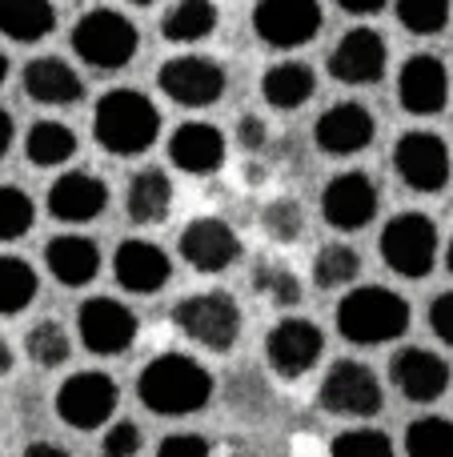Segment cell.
I'll use <instances>...</instances> for the list:
<instances>
[{"label":"cell","instance_id":"cell-1","mask_svg":"<svg viewBox=\"0 0 453 457\" xmlns=\"http://www.w3.org/2000/svg\"><path fill=\"white\" fill-rule=\"evenodd\" d=\"M213 373L189 353H157L136 373V402L157 418H193L213 402Z\"/></svg>","mask_w":453,"mask_h":457},{"label":"cell","instance_id":"cell-2","mask_svg":"<svg viewBox=\"0 0 453 457\" xmlns=\"http://www.w3.org/2000/svg\"><path fill=\"white\" fill-rule=\"evenodd\" d=\"M337 333L358 349H377L390 341L406 337L414 325V309L390 285H353L345 297L337 301Z\"/></svg>","mask_w":453,"mask_h":457},{"label":"cell","instance_id":"cell-3","mask_svg":"<svg viewBox=\"0 0 453 457\" xmlns=\"http://www.w3.org/2000/svg\"><path fill=\"white\" fill-rule=\"evenodd\" d=\"M93 137L109 157H141L161 137V109L141 88H109L93 109Z\"/></svg>","mask_w":453,"mask_h":457},{"label":"cell","instance_id":"cell-4","mask_svg":"<svg viewBox=\"0 0 453 457\" xmlns=\"http://www.w3.org/2000/svg\"><path fill=\"white\" fill-rule=\"evenodd\" d=\"M173 325L189 345L209 349V353H229L237 349L241 329H245V313H241L237 297L225 289H201L189 293L173 305Z\"/></svg>","mask_w":453,"mask_h":457},{"label":"cell","instance_id":"cell-5","mask_svg":"<svg viewBox=\"0 0 453 457\" xmlns=\"http://www.w3.org/2000/svg\"><path fill=\"white\" fill-rule=\"evenodd\" d=\"M77 61H85L96 72H120L141 48V32L117 8H88L69 32Z\"/></svg>","mask_w":453,"mask_h":457},{"label":"cell","instance_id":"cell-6","mask_svg":"<svg viewBox=\"0 0 453 457\" xmlns=\"http://www.w3.org/2000/svg\"><path fill=\"white\" fill-rule=\"evenodd\" d=\"M438 225H433L430 213H417V209H406V213L390 217L377 237V249H382V261L390 273L406 277V281H422V277L433 273L438 265Z\"/></svg>","mask_w":453,"mask_h":457},{"label":"cell","instance_id":"cell-7","mask_svg":"<svg viewBox=\"0 0 453 457\" xmlns=\"http://www.w3.org/2000/svg\"><path fill=\"white\" fill-rule=\"evenodd\" d=\"M117 405H120V386L104 370L72 373V378H64L56 386V397H53L56 418L69 429H77V434H96L101 426H109Z\"/></svg>","mask_w":453,"mask_h":457},{"label":"cell","instance_id":"cell-8","mask_svg":"<svg viewBox=\"0 0 453 457\" xmlns=\"http://www.w3.org/2000/svg\"><path fill=\"white\" fill-rule=\"evenodd\" d=\"M317 402L325 413L334 418H350V421H366L377 418L385 405V389L382 378L369 370L366 361H353V357H342L325 370L317 386Z\"/></svg>","mask_w":453,"mask_h":457},{"label":"cell","instance_id":"cell-9","mask_svg":"<svg viewBox=\"0 0 453 457\" xmlns=\"http://www.w3.org/2000/svg\"><path fill=\"white\" fill-rule=\"evenodd\" d=\"M225 85H229L225 64L205 53L169 56L157 69V88L181 109H213L225 96Z\"/></svg>","mask_w":453,"mask_h":457},{"label":"cell","instance_id":"cell-10","mask_svg":"<svg viewBox=\"0 0 453 457\" xmlns=\"http://www.w3.org/2000/svg\"><path fill=\"white\" fill-rule=\"evenodd\" d=\"M393 173H398V181L406 189L433 197V193L446 189L453 177L449 145L438 133H430V129H409L393 145Z\"/></svg>","mask_w":453,"mask_h":457},{"label":"cell","instance_id":"cell-11","mask_svg":"<svg viewBox=\"0 0 453 457\" xmlns=\"http://www.w3.org/2000/svg\"><path fill=\"white\" fill-rule=\"evenodd\" d=\"M321 24H325L321 0H257L253 8L257 40L277 48V53H293V48L313 45Z\"/></svg>","mask_w":453,"mask_h":457},{"label":"cell","instance_id":"cell-12","mask_svg":"<svg viewBox=\"0 0 453 457\" xmlns=\"http://www.w3.org/2000/svg\"><path fill=\"white\" fill-rule=\"evenodd\" d=\"M325 353V333L309 317H281L265 333V361L281 381H301L305 373L317 370Z\"/></svg>","mask_w":453,"mask_h":457},{"label":"cell","instance_id":"cell-13","mask_svg":"<svg viewBox=\"0 0 453 457\" xmlns=\"http://www.w3.org/2000/svg\"><path fill=\"white\" fill-rule=\"evenodd\" d=\"M377 209H382V193L377 181L361 169H345V173L329 177V185L321 189V217L337 233H361L374 225Z\"/></svg>","mask_w":453,"mask_h":457},{"label":"cell","instance_id":"cell-14","mask_svg":"<svg viewBox=\"0 0 453 457\" xmlns=\"http://www.w3.org/2000/svg\"><path fill=\"white\" fill-rule=\"evenodd\" d=\"M136 313L117 297H88L77 309V337L93 357H120L136 341Z\"/></svg>","mask_w":453,"mask_h":457},{"label":"cell","instance_id":"cell-15","mask_svg":"<svg viewBox=\"0 0 453 457\" xmlns=\"http://www.w3.org/2000/svg\"><path fill=\"white\" fill-rule=\"evenodd\" d=\"M385 69H390V45L369 24L342 32L334 53H329V77L337 85H350V88L377 85V80H385Z\"/></svg>","mask_w":453,"mask_h":457},{"label":"cell","instance_id":"cell-16","mask_svg":"<svg viewBox=\"0 0 453 457\" xmlns=\"http://www.w3.org/2000/svg\"><path fill=\"white\" fill-rule=\"evenodd\" d=\"M177 253L197 273H225L229 265L241 261L245 245H241L237 228L221 221V217H193L177 237Z\"/></svg>","mask_w":453,"mask_h":457},{"label":"cell","instance_id":"cell-17","mask_svg":"<svg viewBox=\"0 0 453 457\" xmlns=\"http://www.w3.org/2000/svg\"><path fill=\"white\" fill-rule=\"evenodd\" d=\"M374 137H377V120L361 101H337L313 120V141H317V149L337 161L366 153L369 145H374Z\"/></svg>","mask_w":453,"mask_h":457},{"label":"cell","instance_id":"cell-18","mask_svg":"<svg viewBox=\"0 0 453 457\" xmlns=\"http://www.w3.org/2000/svg\"><path fill=\"white\" fill-rule=\"evenodd\" d=\"M390 386L406 402L433 405L449 394V361L441 353H433V349L406 345L390 357Z\"/></svg>","mask_w":453,"mask_h":457},{"label":"cell","instance_id":"cell-19","mask_svg":"<svg viewBox=\"0 0 453 457\" xmlns=\"http://www.w3.org/2000/svg\"><path fill=\"white\" fill-rule=\"evenodd\" d=\"M398 104L409 117H438L449 104V69L441 56L414 53L398 69Z\"/></svg>","mask_w":453,"mask_h":457},{"label":"cell","instance_id":"cell-20","mask_svg":"<svg viewBox=\"0 0 453 457\" xmlns=\"http://www.w3.org/2000/svg\"><path fill=\"white\" fill-rule=\"evenodd\" d=\"M112 277H117V285L125 293H133V297H152V293H161L169 285L173 261H169V253L161 249L157 241H149V237H125V241L117 245V253H112Z\"/></svg>","mask_w":453,"mask_h":457},{"label":"cell","instance_id":"cell-21","mask_svg":"<svg viewBox=\"0 0 453 457\" xmlns=\"http://www.w3.org/2000/svg\"><path fill=\"white\" fill-rule=\"evenodd\" d=\"M45 209L64 225H88L109 209V185L88 169H69L48 185Z\"/></svg>","mask_w":453,"mask_h":457},{"label":"cell","instance_id":"cell-22","mask_svg":"<svg viewBox=\"0 0 453 457\" xmlns=\"http://www.w3.org/2000/svg\"><path fill=\"white\" fill-rule=\"evenodd\" d=\"M169 165L189 177H213L225 165V133L209 120H185L169 137Z\"/></svg>","mask_w":453,"mask_h":457},{"label":"cell","instance_id":"cell-23","mask_svg":"<svg viewBox=\"0 0 453 457\" xmlns=\"http://www.w3.org/2000/svg\"><path fill=\"white\" fill-rule=\"evenodd\" d=\"M21 85L29 93L32 104H45V109H69V104L85 101V80L72 69L64 56H37V61L24 64Z\"/></svg>","mask_w":453,"mask_h":457},{"label":"cell","instance_id":"cell-24","mask_svg":"<svg viewBox=\"0 0 453 457\" xmlns=\"http://www.w3.org/2000/svg\"><path fill=\"white\" fill-rule=\"evenodd\" d=\"M45 269L64 289H85L101 273V249L85 233H56L45 245Z\"/></svg>","mask_w":453,"mask_h":457},{"label":"cell","instance_id":"cell-25","mask_svg":"<svg viewBox=\"0 0 453 457\" xmlns=\"http://www.w3.org/2000/svg\"><path fill=\"white\" fill-rule=\"evenodd\" d=\"M173 201H177L173 177L157 165L136 169V173L125 181V217L133 225H144V228L165 225V217L173 213Z\"/></svg>","mask_w":453,"mask_h":457},{"label":"cell","instance_id":"cell-26","mask_svg":"<svg viewBox=\"0 0 453 457\" xmlns=\"http://www.w3.org/2000/svg\"><path fill=\"white\" fill-rule=\"evenodd\" d=\"M317 93V72L305 61H277L265 69L261 77V96L273 112H297L313 101Z\"/></svg>","mask_w":453,"mask_h":457},{"label":"cell","instance_id":"cell-27","mask_svg":"<svg viewBox=\"0 0 453 457\" xmlns=\"http://www.w3.org/2000/svg\"><path fill=\"white\" fill-rule=\"evenodd\" d=\"M56 29L53 0H0V37L12 45H37Z\"/></svg>","mask_w":453,"mask_h":457},{"label":"cell","instance_id":"cell-28","mask_svg":"<svg viewBox=\"0 0 453 457\" xmlns=\"http://www.w3.org/2000/svg\"><path fill=\"white\" fill-rule=\"evenodd\" d=\"M80 141L72 133V125L56 117H45V120H32V129L24 133V157H29L32 169H61L77 157Z\"/></svg>","mask_w":453,"mask_h":457},{"label":"cell","instance_id":"cell-29","mask_svg":"<svg viewBox=\"0 0 453 457\" xmlns=\"http://www.w3.org/2000/svg\"><path fill=\"white\" fill-rule=\"evenodd\" d=\"M217 21H221V12H217L213 0H173L165 8V16H161V40H169V45H201V40H209L217 32Z\"/></svg>","mask_w":453,"mask_h":457},{"label":"cell","instance_id":"cell-30","mask_svg":"<svg viewBox=\"0 0 453 457\" xmlns=\"http://www.w3.org/2000/svg\"><path fill=\"white\" fill-rule=\"evenodd\" d=\"M249 285H253L257 297H265L273 309H297L305 301V285L297 277V269H289L285 261L277 257H261L249 273Z\"/></svg>","mask_w":453,"mask_h":457},{"label":"cell","instance_id":"cell-31","mask_svg":"<svg viewBox=\"0 0 453 457\" xmlns=\"http://www.w3.org/2000/svg\"><path fill=\"white\" fill-rule=\"evenodd\" d=\"M40 277L24 257L0 253V317H21L37 301Z\"/></svg>","mask_w":453,"mask_h":457},{"label":"cell","instance_id":"cell-32","mask_svg":"<svg viewBox=\"0 0 453 457\" xmlns=\"http://www.w3.org/2000/svg\"><path fill=\"white\" fill-rule=\"evenodd\" d=\"M361 277V253L345 241H329L313 253V285L321 293L334 289H350L353 281Z\"/></svg>","mask_w":453,"mask_h":457},{"label":"cell","instance_id":"cell-33","mask_svg":"<svg viewBox=\"0 0 453 457\" xmlns=\"http://www.w3.org/2000/svg\"><path fill=\"white\" fill-rule=\"evenodd\" d=\"M24 353H29V361L40 365V370H61L72 357V337H69V329H64V321L40 317L37 325H29V333H24Z\"/></svg>","mask_w":453,"mask_h":457},{"label":"cell","instance_id":"cell-34","mask_svg":"<svg viewBox=\"0 0 453 457\" xmlns=\"http://www.w3.org/2000/svg\"><path fill=\"white\" fill-rule=\"evenodd\" d=\"M393 16L409 37H438L453 16V0H393Z\"/></svg>","mask_w":453,"mask_h":457},{"label":"cell","instance_id":"cell-35","mask_svg":"<svg viewBox=\"0 0 453 457\" xmlns=\"http://www.w3.org/2000/svg\"><path fill=\"white\" fill-rule=\"evenodd\" d=\"M409 457H453V421L449 418H417L406 426Z\"/></svg>","mask_w":453,"mask_h":457},{"label":"cell","instance_id":"cell-36","mask_svg":"<svg viewBox=\"0 0 453 457\" xmlns=\"http://www.w3.org/2000/svg\"><path fill=\"white\" fill-rule=\"evenodd\" d=\"M261 233L273 245H297L305 237V209L293 197H277L261 209Z\"/></svg>","mask_w":453,"mask_h":457},{"label":"cell","instance_id":"cell-37","mask_svg":"<svg viewBox=\"0 0 453 457\" xmlns=\"http://www.w3.org/2000/svg\"><path fill=\"white\" fill-rule=\"evenodd\" d=\"M32 221H37V205L21 185H0V245H12L29 237Z\"/></svg>","mask_w":453,"mask_h":457},{"label":"cell","instance_id":"cell-38","mask_svg":"<svg viewBox=\"0 0 453 457\" xmlns=\"http://www.w3.org/2000/svg\"><path fill=\"white\" fill-rule=\"evenodd\" d=\"M329 453L334 457H393V437L374 426H353L334 437Z\"/></svg>","mask_w":453,"mask_h":457},{"label":"cell","instance_id":"cell-39","mask_svg":"<svg viewBox=\"0 0 453 457\" xmlns=\"http://www.w3.org/2000/svg\"><path fill=\"white\" fill-rule=\"evenodd\" d=\"M265 402H269V389H265V381L257 378V373H237V378L229 381V405L241 413H261Z\"/></svg>","mask_w":453,"mask_h":457},{"label":"cell","instance_id":"cell-40","mask_svg":"<svg viewBox=\"0 0 453 457\" xmlns=\"http://www.w3.org/2000/svg\"><path fill=\"white\" fill-rule=\"evenodd\" d=\"M141 442H144V434L136 421H112L101 437V453L104 457H136L141 453Z\"/></svg>","mask_w":453,"mask_h":457},{"label":"cell","instance_id":"cell-41","mask_svg":"<svg viewBox=\"0 0 453 457\" xmlns=\"http://www.w3.org/2000/svg\"><path fill=\"white\" fill-rule=\"evenodd\" d=\"M157 457H209V437L189 434V429H177V434L161 437Z\"/></svg>","mask_w":453,"mask_h":457},{"label":"cell","instance_id":"cell-42","mask_svg":"<svg viewBox=\"0 0 453 457\" xmlns=\"http://www.w3.org/2000/svg\"><path fill=\"white\" fill-rule=\"evenodd\" d=\"M430 333L441 341V345H449L453 349V289L446 293H438V297L430 301Z\"/></svg>","mask_w":453,"mask_h":457},{"label":"cell","instance_id":"cell-43","mask_svg":"<svg viewBox=\"0 0 453 457\" xmlns=\"http://www.w3.org/2000/svg\"><path fill=\"white\" fill-rule=\"evenodd\" d=\"M237 145L245 153H261L265 145H269V125H265L257 112H245V117L237 120Z\"/></svg>","mask_w":453,"mask_h":457},{"label":"cell","instance_id":"cell-44","mask_svg":"<svg viewBox=\"0 0 453 457\" xmlns=\"http://www.w3.org/2000/svg\"><path fill=\"white\" fill-rule=\"evenodd\" d=\"M385 4H390V0H337V8L350 16H377Z\"/></svg>","mask_w":453,"mask_h":457},{"label":"cell","instance_id":"cell-45","mask_svg":"<svg viewBox=\"0 0 453 457\" xmlns=\"http://www.w3.org/2000/svg\"><path fill=\"white\" fill-rule=\"evenodd\" d=\"M12 141H16V120H12V112H8V109H0V161L8 157Z\"/></svg>","mask_w":453,"mask_h":457},{"label":"cell","instance_id":"cell-46","mask_svg":"<svg viewBox=\"0 0 453 457\" xmlns=\"http://www.w3.org/2000/svg\"><path fill=\"white\" fill-rule=\"evenodd\" d=\"M24 457H69V450L56 442H32V445H24Z\"/></svg>","mask_w":453,"mask_h":457},{"label":"cell","instance_id":"cell-47","mask_svg":"<svg viewBox=\"0 0 453 457\" xmlns=\"http://www.w3.org/2000/svg\"><path fill=\"white\" fill-rule=\"evenodd\" d=\"M12 370H16V349L8 345V337H0V378H8Z\"/></svg>","mask_w":453,"mask_h":457},{"label":"cell","instance_id":"cell-48","mask_svg":"<svg viewBox=\"0 0 453 457\" xmlns=\"http://www.w3.org/2000/svg\"><path fill=\"white\" fill-rule=\"evenodd\" d=\"M8 80V56H4V48H0V85Z\"/></svg>","mask_w":453,"mask_h":457},{"label":"cell","instance_id":"cell-49","mask_svg":"<svg viewBox=\"0 0 453 457\" xmlns=\"http://www.w3.org/2000/svg\"><path fill=\"white\" fill-rule=\"evenodd\" d=\"M446 269L453 273V237H449V245H446Z\"/></svg>","mask_w":453,"mask_h":457},{"label":"cell","instance_id":"cell-50","mask_svg":"<svg viewBox=\"0 0 453 457\" xmlns=\"http://www.w3.org/2000/svg\"><path fill=\"white\" fill-rule=\"evenodd\" d=\"M128 4H136V8H152L157 0H128Z\"/></svg>","mask_w":453,"mask_h":457}]
</instances>
